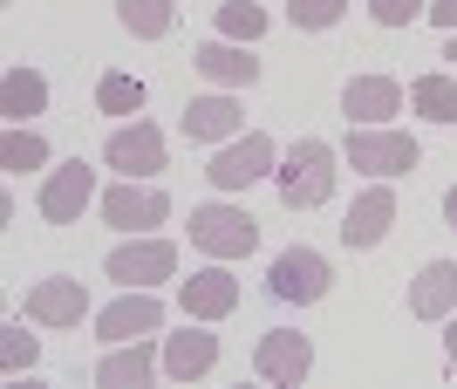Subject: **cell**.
Masks as SVG:
<instances>
[{"mask_svg": "<svg viewBox=\"0 0 457 389\" xmlns=\"http://www.w3.org/2000/svg\"><path fill=\"white\" fill-rule=\"evenodd\" d=\"M103 219H110L116 233H144V226H164L171 219V198L157 192L151 178H123L103 192Z\"/></svg>", "mask_w": 457, "mask_h": 389, "instance_id": "5", "label": "cell"}, {"mask_svg": "<svg viewBox=\"0 0 457 389\" xmlns=\"http://www.w3.org/2000/svg\"><path fill=\"white\" fill-rule=\"evenodd\" d=\"M410 314H417V321L457 314V260H430V267L410 280Z\"/></svg>", "mask_w": 457, "mask_h": 389, "instance_id": "18", "label": "cell"}, {"mask_svg": "<svg viewBox=\"0 0 457 389\" xmlns=\"http://www.w3.org/2000/svg\"><path fill=\"white\" fill-rule=\"evenodd\" d=\"M96 110H103V117H137V110H144V82L110 69V76L96 82Z\"/></svg>", "mask_w": 457, "mask_h": 389, "instance_id": "24", "label": "cell"}, {"mask_svg": "<svg viewBox=\"0 0 457 389\" xmlns=\"http://www.w3.org/2000/svg\"><path fill=\"white\" fill-rule=\"evenodd\" d=\"M389 226H396V192H389V178H382V185H369V192L348 205L342 239L355 246V253H369V246H382V239H389Z\"/></svg>", "mask_w": 457, "mask_h": 389, "instance_id": "12", "label": "cell"}, {"mask_svg": "<svg viewBox=\"0 0 457 389\" xmlns=\"http://www.w3.org/2000/svg\"><path fill=\"white\" fill-rule=\"evenodd\" d=\"M444 219H451V233H457V185L444 192Z\"/></svg>", "mask_w": 457, "mask_h": 389, "instance_id": "32", "label": "cell"}, {"mask_svg": "<svg viewBox=\"0 0 457 389\" xmlns=\"http://www.w3.org/2000/svg\"><path fill=\"white\" fill-rule=\"evenodd\" d=\"M444 62H457V35H451V55H444Z\"/></svg>", "mask_w": 457, "mask_h": 389, "instance_id": "33", "label": "cell"}, {"mask_svg": "<svg viewBox=\"0 0 457 389\" xmlns=\"http://www.w3.org/2000/svg\"><path fill=\"white\" fill-rule=\"evenodd\" d=\"M423 21H437L444 35H457V0H430V14H423Z\"/></svg>", "mask_w": 457, "mask_h": 389, "instance_id": "30", "label": "cell"}, {"mask_svg": "<svg viewBox=\"0 0 457 389\" xmlns=\"http://www.w3.org/2000/svg\"><path fill=\"white\" fill-rule=\"evenodd\" d=\"M0 164H7V171H41V164H48V144H41L35 130H21V123H14V130L0 137Z\"/></svg>", "mask_w": 457, "mask_h": 389, "instance_id": "25", "label": "cell"}, {"mask_svg": "<svg viewBox=\"0 0 457 389\" xmlns=\"http://www.w3.org/2000/svg\"><path fill=\"white\" fill-rule=\"evenodd\" d=\"M41 110H48V82H41L35 69H7V76H0V117L28 123V117H41Z\"/></svg>", "mask_w": 457, "mask_h": 389, "instance_id": "21", "label": "cell"}, {"mask_svg": "<svg viewBox=\"0 0 457 389\" xmlns=\"http://www.w3.org/2000/svg\"><path fill=\"white\" fill-rule=\"evenodd\" d=\"M103 273H110L116 287H157V280L178 273V246L171 239H130V246H116L103 260Z\"/></svg>", "mask_w": 457, "mask_h": 389, "instance_id": "6", "label": "cell"}, {"mask_svg": "<svg viewBox=\"0 0 457 389\" xmlns=\"http://www.w3.org/2000/svg\"><path fill=\"white\" fill-rule=\"evenodd\" d=\"M444 355H451V369H457V314H451V328H444Z\"/></svg>", "mask_w": 457, "mask_h": 389, "instance_id": "31", "label": "cell"}, {"mask_svg": "<svg viewBox=\"0 0 457 389\" xmlns=\"http://www.w3.org/2000/svg\"><path fill=\"white\" fill-rule=\"evenodd\" d=\"M410 110L430 123H457V76H417L410 82Z\"/></svg>", "mask_w": 457, "mask_h": 389, "instance_id": "22", "label": "cell"}, {"mask_svg": "<svg viewBox=\"0 0 457 389\" xmlns=\"http://www.w3.org/2000/svg\"><path fill=\"white\" fill-rule=\"evenodd\" d=\"M157 369H164V355H151V342H116V349L103 355L96 383H103V389H144Z\"/></svg>", "mask_w": 457, "mask_h": 389, "instance_id": "20", "label": "cell"}, {"mask_svg": "<svg viewBox=\"0 0 457 389\" xmlns=\"http://www.w3.org/2000/svg\"><path fill=\"white\" fill-rule=\"evenodd\" d=\"M103 164H110V171H123V178L164 171V137H157V123H123V130H110Z\"/></svg>", "mask_w": 457, "mask_h": 389, "instance_id": "11", "label": "cell"}, {"mask_svg": "<svg viewBox=\"0 0 457 389\" xmlns=\"http://www.w3.org/2000/svg\"><path fill=\"white\" fill-rule=\"evenodd\" d=\"M239 103L232 96H191L185 103V137L191 144H232V137H239Z\"/></svg>", "mask_w": 457, "mask_h": 389, "instance_id": "19", "label": "cell"}, {"mask_svg": "<svg viewBox=\"0 0 457 389\" xmlns=\"http://www.w3.org/2000/svg\"><path fill=\"white\" fill-rule=\"evenodd\" d=\"M164 328V301H157L151 287H123V301H110V308L96 314V335L103 342H144V335H157Z\"/></svg>", "mask_w": 457, "mask_h": 389, "instance_id": "7", "label": "cell"}, {"mask_svg": "<svg viewBox=\"0 0 457 389\" xmlns=\"http://www.w3.org/2000/svg\"><path fill=\"white\" fill-rule=\"evenodd\" d=\"M116 21H123L137 41H157V35H171L178 7L171 0H116Z\"/></svg>", "mask_w": 457, "mask_h": 389, "instance_id": "23", "label": "cell"}, {"mask_svg": "<svg viewBox=\"0 0 457 389\" xmlns=\"http://www.w3.org/2000/svg\"><path fill=\"white\" fill-rule=\"evenodd\" d=\"M35 355H41V342H35V335L7 328V342H0V362H7V369H35Z\"/></svg>", "mask_w": 457, "mask_h": 389, "instance_id": "29", "label": "cell"}, {"mask_svg": "<svg viewBox=\"0 0 457 389\" xmlns=\"http://www.w3.org/2000/svg\"><path fill=\"white\" fill-rule=\"evenodd\" d=\"M82 314H89V287L82 280H41V287H28V321H41V328H76Z\"/></svg>", "mask_w": 457, "mask_h": 389, "instance_id": "15", "label": "cell"}, {"mask_svg": "<svg viewBox=\"0 0 457 389\" xmlns=\"http://www.w3.org/2000/svg\"><path fill=\"white\" fill-rule=\"evenodd\" d=\"M314 369V342L301 328H267L260 335V349H253V376L260 383H301Z\"/></svg>", "mask_w": 457, "mask_h": 389, "instance_id": "9", "label": "cell"}, {"mask_svg": "<svg viewBox=\"0 0 457 389\" xmlns=\"http://www.w3.org/2000/svg\"><path fill=\"white\" fill-rule=\"evenodd\" d=\"M191 246L212 260H246L260 246V226H253L246 205H198L191 212Z\"/></svg>", "mask_w": 457, "mask_h": 389, "instance_id": "2", "label": "cell"}, {"mask_svg": "<svg viewBox=\"0 0 457 389\" xmlns=\"http://www.w3.org/2000/svg\"><path fill=\"white\" fill-rule=\"evenodd\" d=\"M280 171V151H273V137L267 130H246V137H232L226 151L205 164V178L219 185V192H246L253 178H273Z\"/></svg>", "mask_w": 457, "mask_h": 389, "instance_id": "3", "label": "cell"}, {"mask_svg": "<svg viewBox=\"0 0 457 389\" xmlns=\"http://www.w3.org/2000/svg\"><path fill=\"white\" fill-rule=\"evenodd\" d=\"M417 137H403V130H362V123H348V164L369 178H403V171H417Z\"/></svg>", "mask_w": 457, "mask_h": 389, "instance_id": "4", "label": "cell"}, {"mask_svg": "<svg viewBox=\"0 0 457 389\" xmlns=\"http://www.w3.org/2000/svg\"><path fill=\"white\" fill-rule=\"evenodd\" d=\"M273 185H280V205H287V212H314V205H328V192H335V144L301 137V144L280 157Z\"/></svg>", "mask_w": 457, "mask_h": 389, "instance_id": "1", "label": "cell"}, {"mask_svg": "<svg viewBox=\"0 0 457 389\" xmlns=\"http://www.w3.org/2000/svg\"><path fill=\"white\" fill-rule=\"evenodd\" d=\"M178 308H185V321H226V314L239 308V280H232L226 267L191 273L185 287H178Z\"/></svg>", "mask_w": 457, "mask_h": 389, "instance_id": "14", "label": "cell"}, {"mask_svg": "<svg viewBox=\"0 0 457 389\" xmlns=\"http://www.w3.org/2000/svg\"><path fill=\"white\" fill-rule=\"evenodd\" d=\"M369 14H376L382 28H410V21L430 14V0H369Z\"/></svg>", "mask_w": 457, "mask_h": 389, "instance_id": "28", "label": "cell"}, {"mask_svg": "<svg viewBox=\"0 0 457 389\" xmlns=\"http://www.w3.org/2000/svg\"><path fill=\"white\" fill-rule=\"evenodd\" d=\"M403 110V82L396 76H348L342 89V117L362 123V130H376V123H389Z\"/></svg>", "mask_w": 457, "mask_h": 389, "instance_id": "13", "label": "cell"}, {"mask_svg": "<svg viewBox=\"0 0 457 389\" xmlns=\"http://www.w3.org/2000/svg\"><path fill=\"white\" fill-rule=\"evenodd\" d=\"M89 198H96V171L82 164V157H69V164H55V171L41 178V198H35V205H41L48 226H76Z\"/></svg>", "mask_w": 457, "mask_h": 389, "instance_id": "8", "label": "cell"}, {"mask_svg": "<svg viewBox=\"0 0 457 389\" xmlns=\"http://www.w3.org/2000/svg\"><path fill=\"white\" fill-rule=\"evenodd\" d=\"M212 362H219V335H205V321H185V335L164 342V376L171 383H198V376H212Z\"/></svg>", "mask_w": 457, "mask_h": 389, "instance_id": "16", "label": "cell"}, {"mask_svg": "<svg viewBox=\"0 0 457 389\" xmlns=\"http://www.w3.org/2000/svg\"><path fill=\"white\" fill-rule=\"evenodd\" d=\"M191 69L205 82H219V89H253V82H260V62H253V48H239V41H205V48L191 55Z\"/></svg>", "mask_w": 457, "mask_h": 389, "instance_id": "17", "label": "cell"}, {"mask_svg": "<svg viewBox=\"0 0 457 389\" xmlns=\"http://www.w3.org/2000/svg\"><path fill=\"white\" fill-rule=\"evenodd\" d=\"M328 280H335V273H328V260L314 253V246H287L280 260H273V273H267V287H273V301H321L328 294Z\"/></svg>", "mask_w": 457, "mask_h": 389, "instance_id": "10", "label": "cell"}, {"mask_svg": "<svg viewBox=\"0 0 457 389\" xmlns=\"http://www.w3.org/2000/svg\"><path fill=\"white\" fill-rule=\"evenodd\" d=\"M219 35H226V41H260V35H267V7H253V0L219 7Z\"/></svg>", "mask_w": 457, "mask_h": 389, "instance_id": "26", "label": "cell"}, {"mask_svg": "<svg viewBox=\"0 0 457 389\" xmlns=\"http://www.w3.org/2000/svg\"><path fill=\"white\" fill-rule=\"evenodd\" d=\"M342 14H348V0H287V21H294V28H307V35L335 28Z\"/></svg>", "mask_w": 457, "mask_h": 389, "instance_id": "27", "label": "cell"}]
</instances>
